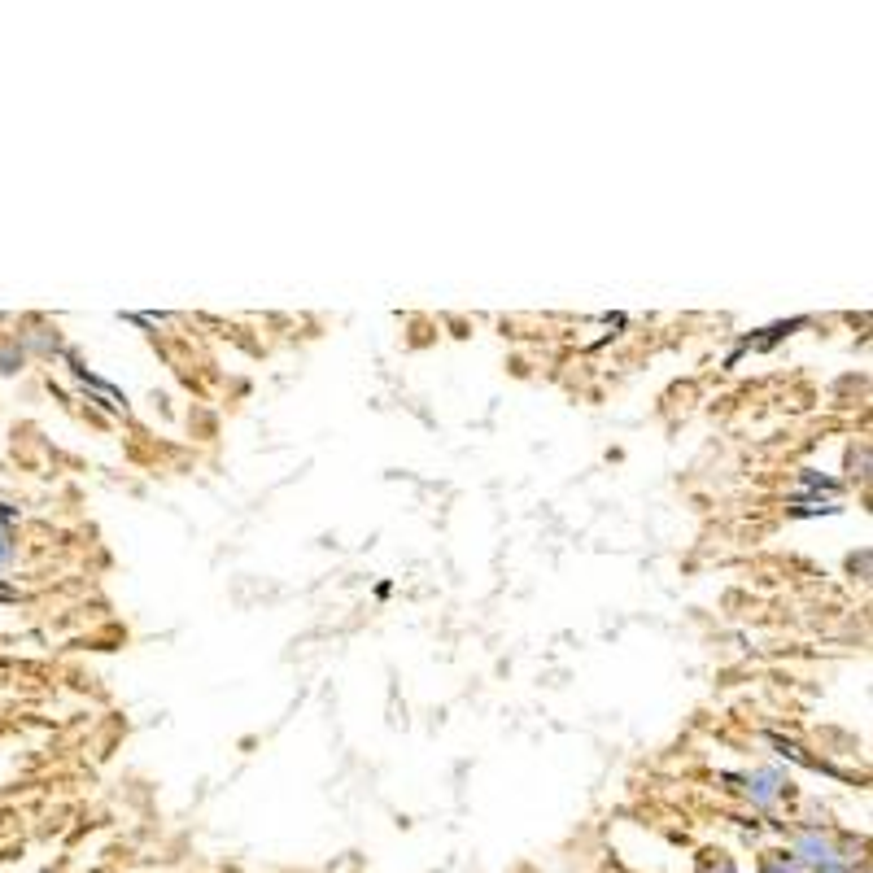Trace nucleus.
Returning <instances> with one entry per match:
<instances>
[{
	"label": "nucleus",
	"instance_id": "obj_1",
	"mask_svg": "<svg viewBox=\"0 0 873 873\" xmlns=\"http://www.w3.org/2000/svg\"><path fill=\"white\" fill-rule=\"evenodd\" d=\"M786 791V777H782V769H756L747 777V795L756 799V804H773L777 795Z\"/></svg>",
	"mask_w": 873,
	"mask_h": 873
},
{
	"label": "nucleus",
	"instance_id": "obj_2",
	"mask_svg": "<svg viewBox=\"0 0 873 873\" xmlns=\"http://www.w3.org/2000/svg\"><path fill=\"white\" fill-rule=\"evenodd\" d=\"M795 856L804 860V865H825V860H834V852H830V839H821L817 830H812V834H799Z\"/></svg>",
	"mask_w": 873,
	"mask_h": 873
},
{
	"label": "nucleus",
	"instance_id": "obj_3",
	"mask_svg": "<svg viewBox=\"0 0 873 873\" xmlns=\"http://www.w3.org/2000/svg\"><path fill=\"white\" fill-rule=\"evenodd\" d=\"M760 873H808V869L795 852H769V856H760Z\"/></svg>",
	"mask_w": 873,
	"mask_h": 873
},
{
	"label": "nucleus",
	"instance_id": "obj_4",
	"mask_svg": "<svg viewBox=\"0 0 873 873\" xmlns=\"http://www.w3.org/2000/svg\"><path fill=\"white\" fill-rule=\"evenodd\" d=\"M18 367H22V345L18 341H0V372L14 376Z\"/></svg>",
	"mask_w": 873,
	"mask_h": 873
},
{
	"label": "nucleus",
	"instance_id": "obj_5",
	"mask_svg": "<svg viewBox=\"0 0 873 873\" xmlns=\"http://www.w3.org/2000/svg\"><path fill=\"white\" fill-rule=\"evenodd\" d=\"M699 873H734V860L725 852H703L699 856Z\"/></svg>",
	"mask_w": 873,
	"mask_h": 873
},
{
	"label": "nucleus",
	"instance_id": "obj_6",
	"mask_svg": "<svg viewBox=\"0 0 873 873\" xmlns=\"http://www.w3.org/2000/svg\"><path fill=\"white\" fill-rule=\"evenodd\" d=\"M9 559H14V542H9V533L0 529V568H5Z\"/></svg>",
	"mask_w": 873,
	"mask_h": 873
},
{
	"label": "nucleus",
	"instance_id": "obj_7",
	"mask_svg": "<svg viewBox=\"0 0 873 873\" xmlns=\"http://www.w3.org/2000/svg\"><path fill=\"white\" fill-rule=\"evenodd\" d=\"M817 873H847V869L839 865V860H825V865H817Z\"/></svg>",
	"mask_w": 873,
	"mask_h": 873
}]
</instances>
